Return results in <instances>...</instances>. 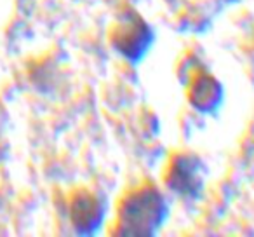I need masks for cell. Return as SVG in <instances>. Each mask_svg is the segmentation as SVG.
<instances>
[{
	"label": "cell",
	"instance_id": "2",
	"mask_svg": "<svg viewBox=\"0 0 254 237\" xmlns=\"http://www.w3.org/2000/svg\"><path fill=\"white\" fill-rule=\"evenodd\" d=\"M71 220L73 225L80 230H91L92 222L96 220V204L91 197L80 195L73 201L71 206Z\"/></svg>",
	"mask_w": 254,
	"mask_h": 237
},
{
	"label": "cell",
	"instance_id": "1",
	"mask_svg": "<svg viewBox=\"0 0 254 237\" xmlns=\"http://www.w3.org/2000/svg\"><path fill=\"white\" fill-rule=\"evenodd\" d=\"M162 201L153 192L138 194L127 202L122 213V225L127 234H145L157 225Z\"/></svg>",
	"mask_w": 254,
	"mask_h": 237
}]
</instances>
